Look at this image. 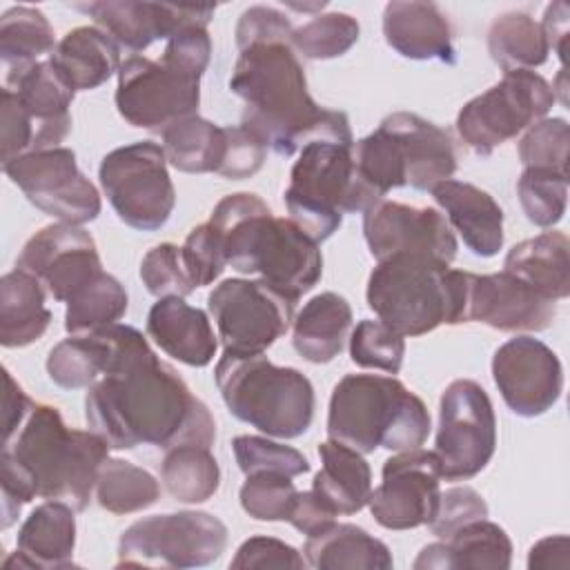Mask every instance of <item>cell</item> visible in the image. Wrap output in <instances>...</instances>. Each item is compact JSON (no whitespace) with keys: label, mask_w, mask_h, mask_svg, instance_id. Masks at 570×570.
Segmentation results:
<instances>
[{"label":"cell","mask_w":570,"mask_h":570,"mask_svg":"<svg viewBox=\"0 0 570 570\" xmlns=\"http://www.w3.org/2000/svg\"><path fill=\"white\" fill-rule=\"evenodd\" d=\"M127 303L129 298L120 281L102 272L67 303L65 330L69 334H87L114 325L127 314Z\"/></svg>","instance_id":"obj_41"},{"label":"cell","mask_w":570,"mask_h":570,"mask_svg":"<svg viewBox=\"0 0 570 570\" xmlns=\"http://www.w3.org/2000/svg\"><path fill=\"white\" fill-rule=\"evenodd\" d=\"M488 51L505 73L541 67L548 60L550 47L541 22L525 11H505L488 29Z\"/></svg>","instance_id":"obj_36"},{"label":"cell","mask_w":570,"mask_h":570,"mask_svg":"<svg viewBox=\"0 0 570 570\" xmlns=\"http://www.w3.org/2000/svg\"><path fill=\"white\" fill-rule=\"evenodd\" d=\"M2 530L11 528L24 503L33 501L38 494L27 479V474L2 452Z\"/></svg>","instance_id":"obj_55"},{"label":"cell","mask_w":570,"mask_h":570,"mask_svg":"<svg viewBox=\"0 0 570 570\" xmlns=\"http://www.w3.org/2000/svg\"><path fill=\"white\" fill-rule=\"evenodd\" d=\"M147 334L167 356L189 367L209 365L218 350L209 316L183 296H165L151 305Z\"/></svg>","instance_id":"obj_27"},{"label":"cell","mask_w":570,"mask_h":570,"mask_svg":"<svg viewBox=\"0 0 570 570\" xmlns=\"http://www.w3.org/2000/svg\"><path fill=\"white\" fill-rule=\"evenodd\" d=\"M568 122L563 118H541L519 140L521 165L568 174Z\"/></svg>","instance_id":"obj_47"},{"label":"cell","mask_w":570,"mask_h":570,"mask_svg":"<svg viewBox=\"0 0 570 570\" xmlns=\"http://www.w3.org/2000/svg\"><path fill=\"white\" fill-rule=\"evenodd\" d=\"M512 541L505 530L488 519H476L450 537L425 546L414 559V570H508Z\"/></svg>","instance_id":"obj_28"},{"label":"cell","mask_w":570,"mask_h":570,"mask_svg":"<svg viewBox=\"0 0 570 570\" xmlns=\"http://www.w3.org/2000/svg\"><path fill=\"white\" fill-rule=\"evenodd\" d=\"M140 278L147 292L158 298H165V296L185 298L196 289L183 263V252L174 243H160L142 256Z\"/></svg>","instance_id":"obj_48"},{"label":"cell","mask_w":570,"mask_h":570,"mask_svg":"<svg viewBox=\"0 0 570 570\" xmlns=\"http://www.w3.org/2000/svg\"><path fill=\"white\" fill-rule=\"evenodd\" d=\"M160 479L171 499L180 503H203L220 485V468L205 445H178L165 452Z\"/></svg>","instance_id":"obj_38"},{"label":"cell","mask_w":570,"mask_h":570,"mask_svg":"<svg viewBox=\"0 0 570 570\" xmlns=\"http://www.w3.org/2000/svg\"><path fill=\"white\" fill-rule=\"evenodd\" d=\"M541 29L546 33L548 47L559 56L561 62H566V40H568V4L566 2H552L546 9V16L541 20Z\"/></svg>","instance_id":"obj_59"},{"label":"cell","mask_w":570,"mask_h":570,"mask_svg":"<svg viewBox=\"0 0 570 570\" xmlns=\"http://www.w3.org/2000/svg\"><path fill=\"white\" fill-rule=\"evenodd\" d=\"M296 497L298 490L292 476L278 472L249 474L238 492L243 510L256 521H287Z\"/></svg>","instance_id":"obj_45"},{"label":"cell","mask_w":570,"mask_h":570,"mask_svg":"<svg viewBox=\"0 0 570 570\" xmlns=\"http://www.w3.org/2000/svg\"><path fill=\"white\" fill-rule=\"evenodd\" d=\"M4 443H9L16 434L22 421L31 414L33 401L22 392V387L13 381V376L4 370Z\"/></svg>","instance_id":"obj_57"},{"label":"cell","mask_w":570,"mask_h":570,"mask_svg":"<svg viewBox=\"0 0 570 570\" xmlns=\"http://www.w3.org/2000/svg\"><path fill=\"white\" fill-rule=\"evenodd\" d=\"M476 519H488V503L474 488L459 485L441 492L436 514L428 528L439 539H445Z\"/></svg>","instance_id":"obj_50"},{"label":"cell","mask_w":570,"mask_h":570,"mask_svg":"<svg viewBox=\"0 0 570 570\" xmlns=\"http://www.w3.org/2000/svg\"><path fill=\"white\" fill-rule=\"evenodd\" d=\"M465 274L419 256L381 261L367 278L370 309L401 336L465 323Z\"/></svg>","instance_id":"obj_7"},{"label":"cell","mask_w":570,"mask_h":570,"mask_svg":"<svg viewBox=\"0 0 570 570\" xmlns=\"http://www.w3.org/2000/svg\"><path fill=\"white\" fill-rule=\"evenodd\" d=\"M294 33V24L289 20L287 13H283L276 7H267V4H254L249 9H245L238 18L236 24V47L238 51L249 47V45H258V42H289Z\"/></svg>","instance_id":"obj_51"},{"label":"cell","mask_w":570,"mask_h":570,"mask_svg":"<svg viewBox=\"0 0 570 570\" xmlns=\"http://www.w3.org/2000/svg\"><path fill=\"white\" fill-rule=\"evenodd\" d=\"M383 36L403 58L456 62L450 20L434 2H387L383 9Z\"/></svg>","instance_id":"obj_25"},{"label":"cell","mask_w":570,"mask_h":570,"mask_svg":"<svg viewBox=\"0 0 570 570\" xmlns=\"http://www.w3.org/2000/svg\"><path fill=\"white\" fill-rule=\"evenodd\" d=\"M358 174L385 198L394 187L432 191L456 171L452 136L412 111H394L354 142Z\"/></svg>","instance_id":"obj_9"},{"label":"cell","mask_w":570,"mask_h":570,"mask_svg":"<svg viewBox=\"0 0 570 570\" xmlns=\"http://www.w3.org/2000/svg\"><path fill=\"white\" fill-rule=\"evenodd\" d=\"M180 252H183V263L187 267V274L196 287L212 285L227 265L220 240L209 223L196 225L187 234Z\"/></svg>","instance_id":"obj_49"},{"label":"cell","mask_w":570,"mask_h":570,"mask_svg":"<svg viewBox=\"0 0 570 570\" xmlns=\"http://www.w3.org/2000/svg\"><path fill=\"white\" fill-rule=\"evenodd\" d=\"M354 145L314 140L298 151L285 189L292 220L316 243L327 240L343 214H363L383 196L358 174Z\"/></svg>","instance_id":"obj_10"},{"label":"cell","mask_w":570,"mask_h":570,"mask_svg":"<svg viewBox=\"0 0 570 570\" xmlns=\"http://www.w3.org/2000/svg\"><path fill=\"white\" fill-rule=\"evenodd\" d=\"M303 557L316 570H390V548L354 523H332L307 537Z\"/></svg>","instance_id":"obj_30"},{"label":"cell","mask_w":570,"mask_h":570,"mask_svg":"<svg viewBox=\"0 0 570 570\" xmlns=\"http://www.w3.org/2000/svg\"><path fill=\"white\" fill-rule=\"evenodd\" d=\"M517 196L525 218L537 227H554L568 205V174L523 167L517 180Z\"/></svg>","instance_id":"obj_43"},{"label":"cell","mask_w":570,"mask_h":570,"mask_svg":"<svg viewBox=\"0 0 570 570\" xmlns=\"http://www.w3.org/2000/svg\"><path fill=\"white\" fill-rule=\"evenodd\" d=\"M100 187L116 216L131 229H160L176 205L163 145L131 142L109 151L98 167Z\"/></svg>","instance_id":"obj_11"},{"label":"cell","mask_w":570,"mask_h":570,"mask_svg":"<svg viewBox=\"0 0 570 570\" xmlns=\"http://www.w3.org/2000/svg\"><path fill=\"white\" fill-rule=\"evenodd\" d=\"M289 296L265 281L227 278L207 296L223 350L229 354H263L294 323Z\"/></svg>","instance_id":"obj_14"},{"label":"cell","mask_w":570,"mask_h":570,"mask_svg":"<svg viewBox=\"0 0 570 570\" xmlns=\"http://www.w3.org/2000/svg\"><path fill=\"white\" fill-rule=\"evenodd\" d=\"M109 361L105 374L85 396V421L111 450L154 445H205L216 439L207 405L196 399L183 376L149 347L131 325L100 327Z\"/></svg>","instance_id":"obj_1"},{"label":"cell","mask_w":570,"mask_h":570,"mask_svg":"<svg viewBox=\"0 0 570 570\" xmlns=\"http://www.w3.org/2000/svg\"><path fill=\"white\" fill-rule=\"evenodd\" d=\"M223 247L225 263L240 274H258L292 301L307 294L323 274L318 243L292 218H278L249 191L218 200L207 220Z\"/></svg>","instance_id":"obj_3"},{"label":"cell","mask_w":570,"mask_h":570,"mask_svg":"<svg viewBox=\"0 0 570 570\" xmlns=\"http://www.w3.org/2000/svg\"><path fill=\"white\" fill-rule=\"evenodd\" d=\"M492 379L505 405L525 419L554 407L563 390L557 354L534 336H514L492 356Z\"/></svg>","instance_id":"obj_20"},{"label":"cell","mask_w":570,"mask_h":570,"mask_svg":"<svg viewBox=\"0 0 570 570\" xmlns=\"http://www.w3.org/2000/svg\"><path fill=\"white\" fill-rule=\"evenodd\" d=\"M212 58L207 27H185L167 40L160 60L127 58L118 69L116 109L138 129L163 134L198 114L200 78Z\"/></svg>","instance_id":"obj_4"},{"label":"cell","mask_w":570,"mask_h":570,"mask_svg":"<svg viewBox=\"0 0 570 570\" xmlns=\"http://www.w3.org/2000/svg\"><path fill=\"white\" fill-rule=\"evenodd\" d=\"M109 347L100 330L71 334L51 347L47 356L49 379L65 390L91 387L107 370Z\"/></svg>","instance_id":"obj_39"},{"label":"cell","mask_w":570,"mask_h":570,"mask_svg":"<svg viewBox=\"0 0 570 570\" xmlns=\"http://www.w3.org/2000/svg\"><path fill=\"white\" fill-rule=\"evenodd\" d=\"M383 481L372 490L367 508L387 530L428 525L441 499V465L434 450H403L383 463Z\"/></svg>","instance_id":"obj_18"},{"label":"cell","mask_w":570,"mask_h":570,"mask_svg":"<svg viewBox=\"0 0 570 570\" xmlns=\"http://www.w3.org/2000/svg\"><path fill=\"white\" fill-rule=\"evenodd\" d=\"M16 267L36 276L60 303H69L105 272L94 236L71 223H53L36 232L24 243Z\"/></svg>","instance_id":"obj_19"},{"label":"cell","mask_w":570,"mask_h":570,"mask_svg":"<svg viewBox=\"0 0 570 570\" xmlns=\"http://www.w3.org/2000/svg\"><path fill=\"white\" fill-rule=\"evenodd\" d=\"M405 356V336L394 332L383 321L363 318L350 336V358L365 370H383L399 374Z\"/></svg>","instance_id":"obj_44"},{"label":"cell","mask_w":570,"mask_h":570,"mask_svg":"<svg viewBox=\"0 0 570 570\" xmlns=\"http://www.w3.org/2000/svg\"><path fill=\"white\" fill-rule=\"evenodd\" d=\"M232 568H294L301 570L307 566L305 557L292 548L289 543L274 539V537H249L245 539L234 559L229 561Z\"/></svg>","instance_id":"obj_52"},{"label":"cell","mask_w":570,"mask_h":570,"mask_svg":"<svg viewBox=\"0 0 570 570\" xmlns=\"http://www.w3.org/2000/svg\"><path fill=\"white\" fill-rule=\"evenodd\" d=\"M554 100L550 82L537 71H505L497 85L461 107L456 134L470 151L490 156L499 145L546 118Z\"/></svg>","instance_id":"obj_12"},{"label":"cell","mask_w":570,"mask_h":570,"mask_svg":"<svg viewBox=\"0 0 570 570\" xmlns=\"http://www.w3.org/2000/svg\"><path fill=\"white\" fill-rule=\"evenodd\" d=\"M557 316V301L508 272L465 274V323L499 332H543Z\"/></svg>","instance_id":"obj_21"},{"label":"cell","mask_w":570,"mask_h":570,"mask_svg":"<svg viewBox=\"0 0 570 570\" xmlns=\"http://www.w3.org/2000/svg\"><path fill=\"white\" fill-rule=\"evenodd\" d=\"M363 236L379 263L392 256H419L450 265L459 247L441 212L385 198L363 212Z\"/></svg>","instance_id":"obj_17"},{"label":"cell","mask_w":570,"mask_h":570,"mask_svg":"<svg viewBox=\"0 0 570 570\" xmlns=\"http://www.w3.org/2000/svg\"><path fill=\"white\" fill-rule=\"evenodd\" d=\"M7 87L36 127V151L60 147L71 129V100L76 89L60 76L49 58L7 76Z\"/></svg>","instance_id":"obj_23"},{"label":"cell","mask_w":570,"mask_h":570,"mask_svg":"<svg viewBox=\"0 0 570 570\" xmlns=\"http://www.w3.org/2000/svg\"><path fill=\"white\" fill-rule=\"evenodd\" d=\"M2 96V165L18 156L36 151V127L27 111L18 105L13 91L4 87Z\"/></svg>","instance_id":"obj_54"},{"label":"cell","mask_w":570,"mask_h":570,"mask_svg":"<svg viewBox=\"0 0 570 570\" xmlns=\"http://www.w3.org/2000/svg\"><path fill=\"white\" fill-rule=\"evenodd\" d=\"M229 129V145L225 154V163L220 167V176L232 178V180H243L254 176L267 158V147L265 142L249 131L243 125H227Z\"/></svg>","instance_id":"obj_53"},{"label":"cell","mask_w":570,"mask_h":570,"mask_svg":"<svg viewBox=\"0 0 570 570\" xmlns=\"http://www.w3.org/2000/svg\"><path fill=\"white\" fill-rule=\"evenodd\" d=\"M49 62L76 89L105 85L120 69V47L98 27H76L56 45Z\"/></svg>","instance_id":"obj_31"},{"label":"cell","mask_w":570,"mask_h":570,"mask_svg":"<svg viewBox=\"0 0 570 570\" xmlns=\"http://www.w3.org/2000/svg\"><path fill=\"white\" fill-rule=\"evenodd\" d=\"M336 517L338 514L314 490H305V492H298L294 510L287 521L305 537H312L330 528L336 521Z\"/></svg>","instance_id":"obj_56"},{"label":"cell","mask_w":570,"mask_h":570,"mask_svg":"<svg viewBox=\"0 0 570 570\" xmlns=\"http://www.w3.org/2000/svg\"><path fill=\"white\" fill-rule=\"evenodd\" d=\"M56 38L49 20L36 7H11L0 18V60L7 76L20 73L27 67L40 62L42 56H51Z\"/></svg>","instance_id":"obj_37"},{"label":"cell","mask_w":570,"mask_h":570,"mask_svg":"<svg viewBox=\"0 0 570 570\" xmlns=\"http://www.w3.org/2000/svg\"><path fill=\"white\" fill-rule=\"evenodd\" d=\"M94 18L118 47L142 51L156 40H169L185 27H207L214 18V4H169L136 0H102L76 4Z\"/></svg>","instance_id":"obj_22"},{"label":"cell","mask_w":570,"mask_h":570,"mask_svg":"<svg viewBox=\"0 0 570 570\" xmlns=\"http://www.w3.org/2000/svg\"><path fill=\"white\" fill-rule=\"evenodd\" d=\"M163 149L167 163L185 174H218L227 145L229 129L207 118L187 116L169 125L163 134Z\"/></svg>","instance_id":"obj_35"},{"label":"cell","mask_w":570,"mask_h":570,"mask_svg":"<svg viewBox=\"0 0 570 570\" xmlns=\"http://www.w3.org/2000/svg\"><path fill=\"white\" fill-rule=\"evenodd\" d=\"M160 497V485L147 470L122 461L107 459L96 479L98 505L111 514H131L154 505Z\"/></svg>","instance_id":"obj_40"},{"label":"cell","mask_w":570,"mask_h":570,"mask_svg":"<svg viewBox=\"0 0 570 570\" xmlns=\"http://www.w3.org/2000/svg\"><path fill=\"white\" fill-rule=\"evenodd\" d=\"M318 456L321 470L314 476L312 490L336 514L363 510L372 494V470L363 454L330 439L318 445Z\"/></svg>","instance_id":"obj_33"},{"label":"cell","mask_w":570,"mask_h":570,"mask_svg":"<svg viewBox=\"0 0 570 570\" xmlns=\"http://www.w3.org/2000/svg\"><path fill=\"white\" fill-rule=\"evenodd\" d=\"M232 450L245 476L258 472H278L294 479L309 472V461L296 448L276 443L265 436L240 434L232 441Z\"/></svg>","instance_id":"obj_46"},{"label":"cell","mask_w":570,"mask_h":570,"mask_svg":"<svg viewBox=\"0 0 570 570\" xmlns=\"http://www.w3.org/2000/svg\"><path fill=\"white\" fill-rule=\"evenodd\" d=\"M352 327V307L336 292L309 298L292 323V345L309 363L334 361Z\"/></svg>","instance_id":"obj_32"},{"label":"cell","mask_w":570,"mask_h":570,"mask_svg":"<svg viewBox=\"0 0 570 570\" xmlns=\"http://www.w3.org/2000/svg\"><path fill=\"white\" fill-rule=\"evenodd\" d=\"M65 501L47 499L36 505L18 530L16 552L2 561L7 570H51L73 566L76 548V517Z\"/></svg>","instance_id":"obj_24"},{"label":"cell","mask_w":570,"mask_h":570,"mask_svg":"<svg viewBox=\"0 0 570 570\" xmlns=\"http://www.w3.org/2000/svg\"><path fill=\"white\" fill-rule=\"evenodd\" d=\"M503 272L539 294L561 301L570 294V240L563 232H543L517 243L503 261Z\"/></svg>","instance_id":"obj_29"},{"label":"cell","mask_w":570,"mask_h":570,"mask_svg":"<svg viewBox=\"0 0 570 570\" xmlns=\"http://www.w3.org/2000/svg\"><path fill=\"white\" fill-rule=\"evenodd\" d=\"M497 448V416L488 392L470 379L452 381L439 403L434 454L441 479L468 481L492 459Z\"/></svg>","instance_id":"obj_15"},{"label":"cell","mask_w":570,"mask_h":570,"mask_svg":"<svg viewBox=\"0 0 570 570\" xmlns=\"http://www.w3.org/2000/svg\"><path fill=\"white\" fill-rule=\"evenodd\" d=\"M2 169L31 205L58 223L85 225L96 220L102 209L96 185L78 169L69 147L29 151Z\"/></svg>","instance_id":"obj_16"},{"label":"cell","mask_w":570,"mask_h":570,"mask_svg":"<svg viewBox=\"0 0 570 570\" xmlns=\"http://www.w3.org/2000/svg\"><path fill=\"white\" fill-rule=\"evenodd\" d=\"M361 27L356 18L341 11L318 13L303 27H296L289 45L305 60H332L350 51L358 40Z\"/></svg>","instance_id":"obj_42"},{"label":"cell","mask_w":570,"mask_h":570,"mask_svg":"<svg viewBox=\"0 0 570 570\" xmlns=\"http://www.w3.org/2000/svg\"><path fill=\"white\" fill-rule=\"evenodd\" d=\"M214 379L232 416L276 439H296L314 419V387L296 367L274 365L265 354H229Z\"/></svg>","instance_id":"obj_8"},{"label":"cell","mask_w":570,"mask_h":570,"mask_svg":"<svg viewBox=\"0 0 570 570\" xmlns=\"http://www.w3.org/2000/svg\"><path fill=\"white\" fill-rule=\"evenodd\" d=\"M430 428L425 403L394 376L345 374L332 390L327 436L361 454L421 448Z\"/></svg>","instance_id":"obj_6"},{"label":"cell","mask_w":570,"mask_h":570,"mask_svg":"<svg viewBox=\"0 0 570 570\" xmlns=\"http://www.w3.org/2000/svg\"><path fill=\"white\" fill-rule=\"evenodd\" d=\"M430 194L474 256L490 258L499 254L503 247V209L488 191L448 178L434 185Z\"/></svg>","instance_id":"obj_26"},{"label":"cell","mask_w":570,"mask_h":570,"mask_svg":"<svg viewBox=\"0 0 570 570\" xmlns=\"http://www.w3.org/2000/svg\"><path fill=\"white\" fill-rule=\"evenodd\" d=\"M229 89L243 100L240 125L278 156H292L307 142L354 145L345 111L314 102L298 56L289 42H258L240 49Z\"/></svg>","instance_id":"obj_2"},{"label":"cell","mask_w":570,"mask_h":570,"mask_svg":"<svg viewBox=\"0 0 570 570\" xmlns=\"http://www.w3.org/2000/svg\"><path fill=\"white\" fill-rule=\"evenodd\" d=\"M51 312L45 307L42 283L24 269H11L0 281V343L24 347L36 343L49 327Z\"/></svg>","instance_id":"obj_34"},{"label":"cell","mask_w":570,"mask_h":570,"mask_svg":"<svg viewBox=\"0 0 570 570\" xmlns=\"http://www.w3.org/2000/svg\"><path fill=\"white\" fill-rule=\"evenodd\" d=\"M227 548V525L200 510L154 514L134 521L118 541L120 566L200 568Z\"/></svg>","instance_id":"obj_13"},{"label":"cell","mask_w":570,"mask_h":570,"mask_svg":"<svg viewBox=\"0 0 570 570\" xmlns=\"http://www.w3.org/2000/svg\"><path fill=\"white\" fill-rule=\"evenodd\" d=\"M570 563V539L568 534H554L537 541L528 552L530 570H548V568H568Z\"/></svg>","instance_id":"obj_58"},{"label":"cell","mask_w":570,"mask_h":570,"mask_svg":"<svg viewBox=\"0 0 570 570\" xmlns=\"http://www.w3.org/2000/svg\"><path fill=\"white\" fill-rule=\"evenodd\" d=\"M2 452L27 474L42 499L65 501L76 512L87 510L109 445L91 430L67 428L58 407L36 403L20 432Z\"/></svg>","instance_id":"obj_5"}]
</instances>
